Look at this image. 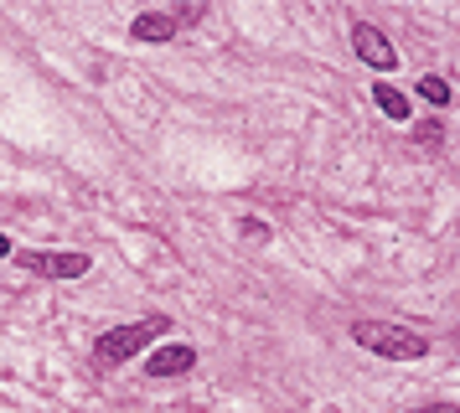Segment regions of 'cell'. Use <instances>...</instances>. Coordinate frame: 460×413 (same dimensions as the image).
I'll return each instance as SVG.
<instances>
[{"label": "cell", "mask_w": 460, "mask_h": 413, "mask_svg": "<svg viewBox=\"0 0 460 413\" xmlns=\"http://www.w3.org/2000/svg\"><path fill=\"white\" fill-rule=\"evenodd\" d=\"M11 259L22 268H31V274H42V279H84L93 268V259L78 253V248H16Z\"/></svg>", "instance_id": "cell-3"}, {"label": "cell", "mask_w": 460, "mask_h": 413, "mask_svg": "<svg viewBox=\"0 0 460 413\" xmlns=\"http://www.w3.org/2000/svg\"><path fill=\"white\" fill-rule=\"evenodd\" d=\"M197 367V347H187V341H166V347H155L146 356V377H187V372Z\"/></svg>", "instance_id": "cell-5"}, {"label": "cell", "mask_w": 460, "mask_h": 413, "mask_svg": "<svg viewBox=\"0 0 460 413\" xmlns=\"http://www.w3.org/2000/svg\"><path fill=\"white\" fill-rule=\"evenodd\" d=\"M414 413H460L456 403H429V409H414Z\"/></svg>", "instance_id": "cell-11"}, {"label": "cell", "mask_w": 460, "mask_h": 413, "mask_svg": "<svg viewBox=\"0 0 460 413\" xmlns=\"http://www.w3.org/2000/svg\"><path fill=\"white\" fill-rule=\"evenodd\" d=\"M373 103L377 109H383V114H388V119H409V99H403V93H398L394 83H373Z\"/></svg>", "instance_id": "cell-7"}, {"label": "cell", "mask_w": 460, "mask_h": 413, "mask_svg": "<svg viewBox=\"0 0 460 413\" xmlns=\"http://www.w3.org/2000/svg\"><path fill=\"white\" fill-rule=\"evenodd\" d=\"M352 52L367 62L373 73H394L398 67V47L388 41V31H377L373 21H357L352 26Z\"/></svg>", "instance_id": "cell-4"}, {"label": "cell", "mask_w": 460, "mask_h": 413, "mask_svg": "<svg viewBox=\"0 0 460 413\" xmlns=\"http://www.w3.org/2000/svg\"><path fill=\"white\" fill-rule=\"evenodd\" d=\"M176 31H181V26H176L171 11H146V16L129 21V41H140V47H166Z\"/></svg>", "instance_id": "cell-6"}, {"label": "cell", "mask_w": 460, "mask_h": 413, "mask_svg": "<svg viewBox=\"0 0 460 413\" xmlns=\"http://www.w3.org/2000/svg\"><path fill=\"white\" fill-rule=\"evenodd\" d=\"M414 93L424 103H435V109H445V103H456V88H450V83L439 78V73H424V78L414 83Z\"/></svg>", "instance_id": "cell-8"}, {"label": "cell", "mask_w": 460, "mask_h": 413, "mask_svg": "<svg viewBox=\"0 0 460 413\" xmlns=\"http://www.w3.org/2000/svg\"><path fill=\"white\" fill-rule=\"evenodd\" d=\"M352 341L373 356H388V362H419L429 356V336L414 326H398V321H352Z\"/></svg>", "instance_id": "cell-2"}, {"label": "cell", "mask_w": 460, "mask_h": 413, "mask_svg": "<svg viewBox=\"0 0 460 413\" xmlns=\"http://www.w3.org/2000/svg\"><path fill=\"white\" fill-rule=\"evenodd\" d=\"M414 140H419V145H439V140H445V124H424Z\"/></svg>", "instance_id": "cell-10"}, {"label": "cell", "mask_w": 460, "mask_h": 413, "mask_svg": "<svg viewBox=\"0 0 460 413\" xmlns=\"http://www.w3.org/2000/svg\"><path fill=\"white\" fill-rule=\"evenodd\" d=\"M171 330V315H140V321H125V326H109L99 341H93V367L99 372H114L125 367L129 356H140V351L155 341V336H166Z\"/></svg>", "instance_id": "cell-1"}, {"label": "cell", "mask_w": 460, "mask_h": 413, "mask_svg": "<svg viewBox=\"0 0 460 413\" xmlns=\"http://www.w3.org/2000/svg\"><path fill=\"white\" fill-rule=\"evenodd\" d=\"M11 253H16V243H11V238L0 233V259H11Z\"/></svg>", "instance_id": "cell-12"}, {"label": "cell", "mask_w": 460, "mask_h": 413, "mask_svg": "<svg viewBox=\"0 0 460 413\" xmlns=\"http://www.w3.org/2000/svg\"><path fill=\"white\" fill-rule=\"evenodd\" d=\"M238 238H243V243H270L274 233H270V223H259V217H238Z\"/></svg>", "instance_id": "cell-9"}]
</instances>
